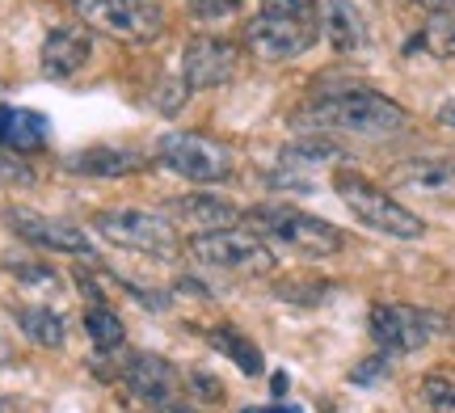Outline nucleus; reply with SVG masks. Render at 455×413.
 Returning a JSON list of instances; mask_svg holds the SVG:
<instances>
[{
	"label": "nucleus",
	"instance_id": "aec40b11",
	"mask_svg": "<svg viewBox=\"0 0 455 413\" xmlns=\"http://www.w3.org/2000/svg\"><path fill=\"white\" fill-rule=\"evenodd\" d=\"M84 333L93 338V346L118 350V346H123V338H127V325H123V321H118V313H110L106 304H93V308L84 313Z\"/></svg>",
	"mask_w": 455,
	"mask_h": 413
},
{
	"label": "nucleus",
	"instance_id": "f3484780",
	"mask_svg": "<svg viewBox=\"0 0 455 413\" xmlns=\"http://www.w3.org/2000/svg\"><path fill=\"white\" fill-rule=\"evenodd\" d=\"M169 211L181 215V219H190V224H203L207 232L232 228V224H236V215H241L228 199H212V195H190V199H178Z\"/></svg>",
	"mask_w": 455,
	"mask_h": 413
},
{
	"label": "nucleus",
	"instance_id": "423d86ee",
	"mask_svg": "<svg viewBox=\"0 0 455 413\" xmlns=\"http://www.w3.org/2000/svg\"><path fill=\"white\" fill-rule=\"evenodd\" d=\"M161 165H169L173 173H181L186 182H224L232 178V152L198 131H169L156 144Z\"/></svg>",
	"mask_w": 455,
	"mask_h": 413
},
{
	"label": "nucleus",
	"instance_id": "cd10ccee",
	"mask_svg": "<svg viewBox=\"0 0 455 413\" xmlns=\"http://www.w3.org/2000/svg\"><path fill=\"white\" fill-rule=\"evenodd\" d=\"M384 376H388V359H384V354H379V359H371V363H363V367H355V371H350V380L363 384V388H367V384H375V380H384Z\"/></svg>",
	"mask_w": 455,
	"mask_h": 413
},
{
	"label": "nucleus",
	"instance_id": "6e6552de",
	"mask_svg": "<svg viewBox=\"0 0 455 413\" xmlns=\"http://www.w3.org/2000/svg\"><path fill=\"white\" fill-rule=\"evenodd\" d=\"M76 13L110 38L127 43H152L164 30L161 0H76Z\"/></svg>",
	"mask_w": 455,
	"mask_h": 413
},
{
	"label": "nucleus",
	"instance_id": "7c9ffc66",
	"mask_svg": "<svg viewBox=\"0 0 455 413\" xmlns=\"http://www.w3.org/2000/svg\"><path fill=\"white\" fill-rule=\"evenodd\" d=\"M156 413H198V409H190L186 401H178V397H173V401H164V405H161V409H156Z\"/></svg>",
	"mask_w": 455,
	"mask_h": 413
},
{
	"label": "nucleus",
	"instance_id": "9b49d317",
	"mask_svg": "<svg viewBox=\"0 0 455 413\" xmlns=\"http://www.w3.org/2000/svg\"><path fill=\"white\" fill-rule=\"evenodd\" d=\"M236 47L224 43V38H195L181 51V76H186V89H215V84H228L232 72H236Z\"/></svg>",
	"mask_w": 455,
	"mask_h": 413
},
{
	"label": "nucleus",
	"instance_id": "39448f33",
	"mask_svg": "<svg viewBox=\"0 0 455 413\" xmlns=\"http://www.w3.org/2000/svg\"><path fill=\"white\" fill-rule=\"evenodd\" d=\"M190 253H195V262L236 270V274H266L275 266V253L266 245V236H258L253 228L195 232L190 236Z\"/></svg>",
	"mask_w": 455,
	"mask_h": 413
},
{
	"label": "nucleus",
	"instance_id": "e433bc0d",
	"mask_svg": "<svg viewBox=\"0 0 455 413\" xmlns=\"http://www.w3.org/2000/svg\"><path fill=\"white\" fill-rule=\"evenodd\" d=\"M0 413H17V405L13 401H0Z\"/></svg>",
	"mask_w": 455,
	"mask_h": 413
},
{
	"label": "nucleus",
	"instance_id": "72a5a7b5",
	"mask_svg": "<svg viewBox=\"0 0 455 413\" xmlns=\"http://www.w3.org/2000/svg\"><path fill=\"white\" fill-rule=\"evenodd\" d=\"M241 413H304V409H295V405H270V409H241Z\"/></svg>",
	"mask_w": 455,
	"mask_h": 413
},
{
	"label": "nucleus",
	"instance_id": "a211bd4d",
	"mask_svg": "<svg viewBox=\"0 0 455 413\" xmlns=\"http://www.w3.org/2000/svg\"><path fill=\"white\" fill-rule=\"evenodd\" d=\"M47 118L38 115V110H9V123H4V144L0 148L17 152V156H26V152H38L47 144Z\"/></svg>",
	"mask_w": 455,
	"mask_h": 413
},
{
	"label": "nucleus",
	"instance_id": "c85d7f7f",
	"mask_svg": "<svg viewBox=\"0 0 455 413\" xmlns=\"http://www.w3.org/2000/svg\"><path fill=\"white\" fill-rule=\"evenodd\" d=\"M266 13H316V0H261Z\"/></svg>",
	"mask_w": 455,
	"mask_h": 413
},
{
	"label": "nucleus",
	"instance_id": "4c0bfd02",
	"mask_svg": "<svg viewBox=\"0 0 455 413\" xmlns=\"http://www.w3.org/2000/svg\"><path fill=\"white\" fill-rule=\"evenodd\" d=\"M68 4H76V0H68Z\"/></svg>",
	"mask_w": 455,
	"mask_h": 413
},
{
	"label": "nucleus",
	"instance_id": "20e7f679",
	"mask_svg": "<svg viewBox=\"0 0 455 413\" xmlns=\"http://www.w3.org/2000/svg\"><path fill=\"white\" fill-rule=\"evenodd\" d=\"M93 228L118 249H131V253H148V258H178V232L169 219L152 211H140V207H127V211H98L93 215Z\"/></svg>",
	"mask_w": 455,
	"mask_h": 413
},
{
	"label": "nucleus",
	"instance_id": "7ed1b4c3",
	"mask_svg": "<svg viewBox=\"0 0 455 413\" xmlns=\"http://www.w3.org/2000/svg\"><path fill=\"white\" fill-rule=\"evenodd\" d=\"M338 199L350 207L355 219H363L367 228L384 232V236H396V241H418V236H426V224L409 211V207H401L392 195H384L379 186L363 182L355 173H341L338 178Z\"/></svg>",
	"mask_w": 455,
	"mask_h": 413
},
{
	"label": "nucleus",
	"instance_id": "393cba45",
	"mask_svg": "<svg viewBox=\"0 0 455 413\" xmlns=\"http://www.w3.org/2000/svg\"><path fill=\"white\" fill-rule=\"evenodd\" d=\"M0 182H9V186H30L34 182V173L30 165L17 156V152H0Z\"/></svg>",
	"mask_w": 455,
	"mask_h": 413
},
{
	"label": "nucleus",
	"instance_id": "0eeeda50",
	"mask_svg": "<svg viewBox=\"0 0 455 413\" xmlns=\"http://www.w3.org/2000/svg\"><path fill=\"white\" fill-rule=\"evenodd\" d=\"M321 38L316 13H258L244 26V47L261 60H295Z\"/></svg>",
	"mask_w": 455,
	"mask_h": 413
},
{
	"label": "nucleus",
	"instance_id": "bb28decb",
	"mask_svg": "<svg viewBox=\"0 0 455 413\" xmlns=\"http://www.w3.org/2000/svg\"><path fill=\"white\" fill-rule=\"evenodd\" d=\"M9 270H13L21 282H38V287H55V270H47V266H17V262H9Z\"/></svg>",
	"mask_w": 455,
	"mask_h": 413
},
{
	"label": "nucleus",
	"instance_id": "4be33fe9",
	"mask_svg": "<svg viewBox=\"0 0 455 413\" xmlns=\"http://www.w3.org/2000/svg\"><path fill=\"white\" fill-rule=\"evenodd\" d=\"M341 148L325 144V139H308V144H291V148H283V161L287 165H329V161H338Z\"/></svg>",
	"mask_w": 455,
	"mask_h": 413
},
{
	"label": "nucleus",
	"instance_id": "ddd939ff",
	"mask_svg": "<svg viewBox=\"0 0 455 413\" xmlns=\"http://www.w3.org/2000/svg\"><path fill=\"white\" fill-rule=\"evenodd\" d=\"M89 55H93V38L76 30V26H64V30L47 34V43L38 51V68L51 81H68V76H76L89 64Z\"/></svg>",
	"mask_w": 455,
	"mask_h": 413
},
{
	"label": "nucleus",
	"instance_id": "5701e85b",
	"mask_svg": "<svg viewBox=\"0 0 455 413\" xmlns=\"http://www.w3.org/2000/svg\"><path fill=\"white\" fill-rule=\"evenodd\" d=\"M426 401L435 413H455V384L447 376H426Z\"/></svg>",
	"mask_w": 455,
	"mask_h": 413
},
{
	"label": "nucleus",
	"instance_id": "f257e3e1",
	"mask_svg": "<svg viewBox=\"0 0 455 413\" xmlns=\"http://www.w3.org/2000/svg\"><path fill=\"white\" fill-rule=\"evenodd\" d=\"M405 110L375 89H341L308 101L299 110V127L312 131H350V135H392L405 127Z\"/></svg>",
	"mask_w": 455,
	"mask_h": 413
},
{
	"label": "nucleus",
	"instance_id": "f704fd0d",
	"mask_svg": "<svg viewBox=\"0 0 455 413\" xmlns=\"http://www.w3.org/2000/svg\"><path fill=\"white\" fill-rule=\"evenodd\" d=\"M0 363H4V367L13 363V350H9V342H4V338H0Z\"/></svg>",
	"mask_w": 455,
	"mask_h": 413
},
{
	"label": "nucleus",
	"instance_id": "dca6fc26",
	"mask_svg": "<svg viewBox=\"0 0 455 413\" xmlns=\"http://www.w3.org/2000/svg\"><path fill=\"white\" fill-rule=\"evenodd\" d=\"M68 173H84V178H127L144 169V156L135 148H84L72 152L64 161Z\"/></svg>",
	"mask_w": 455,
	"mask_h": 413
},
{
	"label": "nucleus",
	"instance_id": "a878e982",
	"mask_svg": "<svg viewBox=\"0 0 455 413\" xmlns=\"http://www.w3.org/2000/svg\"><path fill=\"white\" fill-rule=\"evenodd\" d=\"M241 9V0H190V13L203 17V21H220V17H232Z\"/></svg>",
	"mask_w": 455,
	"mask_h": 413
},
{
	"label": "nucleus",
	"instance_id": "473e14b6",
	"mask_svg": "<svg viewBox=\"0 0 455 413\" xmlns=\"http://www.w3.org/2000/svg\"><path fill=\"white\" fill-rule=\"evenodd\" d=\"M439 123H443V127H451V131H455V101H447V106H443V110H439Z\"/></svg>",
	"mask_w": 455,
	"mask_h": 413
},
{
	"label": "nucleus",
	"instance_id": "412c9836",
	"mask_svg": "<svg viewBox=\"0 0 455 413\" xmlns=\"http://www.w3.org/2000/svg\"><path fill=\"white\" fill-rule=\"evenodd\" d=\"M212 346L215 350H224L232 363L241 367L244 376H258L261 371V354H258V346L249 342V338H241L236 330H212Z\"/></svg>",
	"mask_w": 455,
	"mask_h": 413
},
{
	"label": "nucleus",
	"instance_id": "9d476101",
	"mask_svg": "<svg viewBox=\"0 0 455 413\" xmlns=\"http://www.w3.org/2000/svg\"><path fill=\"white\" fill-rule=\"evenodd\" d=\"M4 219H9V228H13L21 241H30V245H38V249H51V253H72V258H89V253H93L89 236H84L81 228L64 224V219L26 211V207H9Z\"/></svg>",
	"mask_w": 455,
	"mask_h": 413
},
{
	"label": "nucleus",
	"instance_id": "1a4fd4ad",
	"mask_svg": "<svg viewBox=\"0 0 455 413\" xmlns=\"http://www.w3.org/2000/svg\"><path fill=\"white\" fill-rule=\"evenodd\" d=\"M447 330L443 316L413 308V304H375L371 308V338L384 354H409L430 346Z\"/></svg>",
	"mask_w": 455,
	"mask_h": 413
},
{
	"label": "nucleus",
	"instance_id": "4468645a",
	"mask_svg": "<svg viewBox=\"0 0 455 413\" xmlns=\"http://www.w3.org/2000/svg\"><path fill=\"white\" fill-rule=\"evenodd\" d=\"M123 384H127L131 393L148 405H156L161 409L164 401L178 397V380H173V367L156 359V354H131L127 363H123Z\"/></svg>",
	"mask_w": 455,
	"mask_h": 413
},
{
	"label": "nucleus",
	"instance_id": "f8f14e48",
	"mask_svg": "<svg viewBox=\"0 0 455 413\" xmlns=\"http://www.w3.org/2000/svg\"><path fill=\"white\" fill-rule=\"evenodd\" d=\"M392 186H401L405 195L455 207V156H422L392 169Z\"/></svg>",
	"mask_w": 455,
	"mask_h": 413
},
{
	"label": "nucleus",
	"instance_id": "2f4dec72",
	"mask_svg": "<svg viewBox=\"0 0 455 413\" xmlns=\"http://www.w3.org/2000/svg\"><path fill=\"white\" fill-rule=\"evenodd\" d=\"M413 4H422V9H430V13H443V9H451L455 0H413Z\"/></svg>",
	"mask_w": 455,
	"mask_h": 413
},
{
	"label": "nucleus",
	"instance_id": "b1692460",
	"mask_svg": "<svg viewBox=\"0 0 455 413\" xmlns=\"http://www.w3.org/2000/svg\"><path fill=\"white\" fill-rule=\"evenodd\" d=\"M422 38L430 43V51H435V55H455V17H443V21H435V26H430Z\"/></svg>",
	"mask_w": 455,
	"mask_h": 413
},
{
	"label": "nucleus",
	"instance_id": "2eb2a0df",
	"mask_svg": "<svg viewBox=\"0 0 455 413\" xmlns=\"http://www.w3.org/2000/svg\"><path fill=\"white\" fill-rule=\"evenodd\" d=\"M316 21H321V34L329 38V47L333 51H358L363 47V17L355 13V4L350 0H316Z\"/></svg>",
	"mask_w": 455,
	"mask_h": 413
},
{
	"label": "nucleus",
	"instance_id": "6ab92c4d",
	"mask_svg": "<svg viewBox=\"0 0 455 413\" xmlns=\"http://www.w3.org/2000/svg\"><path fill=\"white\" fill-rule=\"evenodd\" d=\"M17 325H21V333L30 338V342H38V346H64V316L55 313V308H43V304H26V308H17Z\"/></svg>",
	"mask_w": 455,
	"mask_h": 413
},
{
	"label": "nucleus",
	"instance_id": "c756f323",
	"mask_svg": "<svg viewBox=\"0 0 455 413\" xmlns=\"http://www.w3.org/2000/svg\"><path fill=\"white\" fill-rule=\"evenodd\" d=\"M195 384H198V397H203V401H220V397H224V393H220V380H215V376H207V371H198Z\"/></svg>",
	"mask_w": 455,
	"mask_h": 413
},
{
	"label": "nucleus",
	"instance_id": "c9c22d12",
	"mask_svg": "<svg viewBox=\"0 0 455 413\" xmlns=\"http://www.w3.org/2000/svg\"><path fill=\"white\" fill-rule=\"evenodd\" d=\"M4 123H9V106H0V144H4Z\"/></svg>",
	"mask_w": 455,
	"mask_h": 413
},
{
	"label": "nucleus",
	"instance_id": "f03ea898",
	"mask_svg": "<svg viewBox=\"0 0 455 413\" xmlns=\"http://www.w3.org/2000/svg\"><path fill=\"white\" fill-rule=\"evenodd\" d=\"M249 224L258 236H270L304 258H333L341 249V232L333 224L308 211H295V207H258V211H249Z\"/></svg>",
	"mask_w": 455,
	"mask_h": 413
}]
</instances>
